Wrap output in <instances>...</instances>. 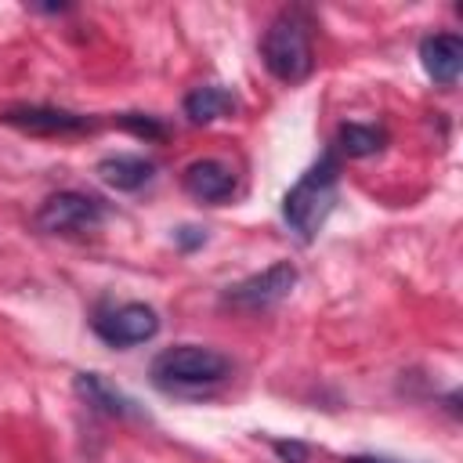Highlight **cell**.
<instances>
[{
  "label": "cell",
  "mask_w": 463,
  "mask_h": 463,
  "mask_svg": "<svg viewBox=\"0 0 463 463\" xmlns=\"http://www.w3.org/2000/svg\"><path fill=\"white\" fill-rule=\"evenodd\" d=\"M293 286H297V268L289 260H275L271 268L228 286L221 300L228 307H235V311H268V307L282 304Z\"/></svg>",
  "instance_id": "5"
},
{
  "label": "cell",
  "mask_w": 463,
  "mask_h": 463,
  "mask_svg": "<svg viewBox=\"0 0 463 463\" xmlns=\"http://www.w3.org/2000/svg\"><path fill=\"white\" fill-rule=\"evenodd\" d=\"M119 123H123L127 130H134V134H141V137H163V134H166V130H163V127H159L156 119H148V116L141 119L137 112H127V116H123Z\"/></svg>",
  "instance_id": "14"
},
{
  "label": "cell",
  "mask_w": 463,
  "mask_h": 463,
  "mask_svg": "<svg viewBox=\"0 0 463 463\" xmlns=\"http://www.w3.org/2000/svg\"><path fill=\"white\" fill-rule=\"evenodd\" d=\"M383 145H387V134L383 127H373V123H340L336 130V152H344L347 159L376 156Z\"/></svg>",
  "instance_id": "13"
},
{
  "label": "cell",
  "mask_w": 463,
  "mask_h": 463,
  "mask_svg": "<svg viewBox=\"0 0 463 463\" xmlns=\"http://www.w3.org/2000/svg\"><path fill=\"white\" fill-rule=\"evenodd\" d=\"M156 166L145 156H109L98 163V177L116 192H137L152 181Z\"/></svg>",
  "instance_id": "10"
},
{
  "label": "cell",
  "mask_w": 463,
  "mask_h": 463,
  "mask_svg": "<svg viewBox=\"0 0 463 463\" xmlns=\"http://www.w3.org/2000/svg\"><path fill=\"white\" fill-rule=\"evenodd\" d=\"M271 449H275L286 463H304V459H307V449H304L300 441H275Z\"/></svg>",
  "instance_id": "15"
},
{
  "label": "cell",
  "mask_w": 463,
  "mask_h": 463,
  "mask_svg": "<svg viewBox=\"0 0 463 463\" xmlns=\"http://www.w3.org/2000/svg\"><path fill=\"white\" fill-rule=\"evenodd\" d=\"M174 239L181 242V250H195V246H203V242H206V235H203L199 228H188V224H184V228H177V232H174Z\"/></svg>",
  "instance_id": "16"
},
{
  "label": "cell",
  "mask_w": 463,
  "mask_h": 463,
  "mask_svg": "<svg viewBox=\"0 0 463 463\" xmlns=\"http://www.w3.org/2000/svg\"><path fill=\"white\" fill-rule=\"evenodd\" d=\"M239 109L235 94L228 87H217V83H206V87H195L188 98H184V116L192 123H213V119H224Z\"/></svg>",
  "instance_id": "12"
},
{
  "label": "cell",
  "mask_w": 463,
  "mask_h": 463,
  "mask_svg": "<svg viewBox=\"0 0 463 463\" xmlns=\"http://www.w3.org/2000/svg\"><path fill=\"white\" fill-rule=\"evenodd\" d=\"M76 394L87 405H94L98 412H105V416H137L134 402L119 387H112L105 376H98V373H80L76 376Z\"/></svg>",
  "instance_id": "11"
},
{
  "label": "cell",
  "mask_w": 463,
  "mask_h": 463,
  "mask_svg": "<svg viewBox=\"0 0 463 463\" xmlns=\"http://www.w3.org/2000/svg\"><path fill=\"white\" fill-rule=\"evenodd\" d=\"M94 333L109 344V347H134V344H145L159 333V315L148 307V304H119V307H109L94 318Z\"/></svg>",
  "instance_id": "6"
},
{
  "label": "cell",
  "mask_w": 463,
  "mask_h": 463,
  "mask_svg": "<svg viewBox=\"0 0 463 463\" xmlns=\"http://www.w3.org/2000/svg\"><path fill=\"white\" fill-rule=\"evenodd\" d=\"M0 123L18 127V130L36 134V137L87 134V130L98 127L90 116H80V112H69V109H51V105H11V109H0Z\"/></svg>",
  "instance_id": "7"
},
{
  "label": "cell",
  "mask_w": 463,
  "mask_h": 463,
  "mask_svg": "<svg viewBox=\"0 0 463 463\" xmlns=\"http://www.w3.org/2000/svg\"><path fill=\"white\" fill-rule=\"evenodd\" d=\"M181 184H184V192L195 195L199 203H213V206H217V203L232 199V192H235V174H232V166L221 163V159H195V163L184 166Z\"/></svg>",
  "instance_id": "8"
},
{
  "label": "cell",
  "mask_w": 463,
  "mask_h": 463,
  "mask_svg": "<svg viewBox=\"0 0 463 463\" xmlns=\"http://www.w3.org/2000/svg\"><path fill=\"white\" fill-rule=\"evenodd\" d=\"M344 463H394V459H383V456H347Z\"/></svg>",
  "instance_id": "17"
},
{
  "label": "cell",
  "mask_w": 463,
  "mask_h": 463,
  "mask_svg": "<svg viewBox=\"0 0 463 463\" xmlns=\"http://www.w3.org/2000/svg\"><path fill=\"white\" fill-rule=\"evenodd\" d=\"M336 192H340V159L329 148L300 174V181L282 199V221L300 242H311L326 228L336 206Z\"/></svg>",
  "instance_id": "1"
},
{
  "label": "cell",
  "mask_w": 463,
  "mask_h": 463,
  "mask_svg": "<svg viewBox=\"0 0 463 463\" xmlns=\"http://www.w3.org/2000/svg\"><path fill=\"white\" fill-rule=\"evenodd\" d=\"M36 228L47 235H72V232H90L105 221V203L83 192H58L47 195L36 210Z\"/></svg>",
  "instance_id": "4"
},
{
  "label": "cell",
  "mask_w": 463,
  "mask_h": 463,
  "mask_svg": "<svg viewBox=\"0 0 463 463\" xmlns=\"http://www.w3.org/2000/svg\"><path fill=\"white\" fill-rule=\"evenodd\" d=\"M228 369V358L203 344H174L152 362V376L159 387H210L221 383Z\"/></svg>",
  "instance_id": "3"
},
{
  "label": "cell",
  "mask_w": 463,
  "mask_h": 463,
  "mask_svg": "<svg viewBox=\"0 0 463 463\" xmlns=\"http://www.w3.org/2000/svg\"><path fill=\"white\" fill-rule=\"evenodd\" d=\"M260 61L279 83H300L311 76V22L300 7H286L271 18V25L260 36Z\"/></svg>",
  "instance_id": "2"
},
{
  "label": "cell",
  "mask_w": 463,
  "mask_h": 463,
  "mask_svg": "<svg viewBox=\"0 0 463 463\" xmlns=\"http://www.w3.org/2000/svg\"><path fill=\"white\" fill-rule=\"evenodd\" d=\"M420 61H423V72L441 83V87H452L459 80V69H463V40L456 33H434V36H423L420 40Z\"/></svg>",
  "instance_id": "9"
}]
</instances>
